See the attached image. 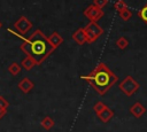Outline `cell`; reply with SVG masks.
<instances>
[{
	"mask_svg": "<svg viewBox=\"0 0 147 132\" xmlns=\"http://www.w3.org/2000/svg\"><path fill=\"white\" fill-rule=\"evenodd\" d=\"M118 15H119V17H121L123 21H129V20L132 17V11H131V10L129 9V7H127V8L123 9V10L118 11Z\"/></svg>",
	"mask_w": 147,
	"mask_h": 132,
	"instance_id": "cell-15",
	"label": "cell"
},
{
	"mask_svg": "<svg viewBox=\"0 0 147 132\" xmlns=\"http://www.w3.org/2000/svg\"><path fill=\"white\" fill-rule=\"evenodd\" d=\"M119 90L127 96L133 95L139 90V84L137 80H134L131 76H126L121 83H119Z\"/></svg>",
	"mask_w": 147,
	"mask_h": 132,
	"instance_id": "cell-4",
	"label": "cell"
},
{
	"mask_svg": "<svg viewBox=\"0 0 147 132\" xmlns=\"http://www.w3.org/2000/svg\"><path fill=\"white\" fill-rule=\"evenodd\" d=\"M40 125H41L45 130H51V129L54 126V121H53L52 117L46 116V117H44L42 121L40 122Z\"/></svg>",
	"mask_w": 147,
	"mask_h": 132,
	"instance_id": "cell-14",
	"label": "cell"
},
{
	"mask_svg": "<svg viewBox=\"0 0 147 132\" xmlns=\"http://www.w3.org/2000/svg\"><path fill=\"white\" fill-rule=\"evenodd\" d=\"M114 8H115L117 11H121V10L127 8V5H126V2H125L124 0H117V1H115V3H114Z\"/></svg>",
	"mask_w": 147,
	"mask_h": 132,
	"instance_id": "cell-17",
	"label": "cell"
},
{
	"mask_svg": "<svg viewBox=\"0 0 147 132\" xmlns=\"http://www.w3.org/2000/svg\"><path fill=\"white\" fill-rule=\"evenodd\" d=\"M107 106L103 103V102H101V101H98L95 104H94V107H93V109H94V111H95V114H99L100 111H102L105 108H106Z\"/></svg>",
	"mask_w": 147,
	"mask_h": 132,
	"instance_id": "cell-19",
	"label": "cell"
},
{
	"mask_svg": "<svg viewBox=\"0 0 147 132\" xmlns=\"http://www.w3.org/2000/svg\"><path fill=\"white\" fill-rule=\"evenodd\" d=\"M138 16L147 24V5H145V6L138 11Z\"/></svg>",
	"mask_w": 147,
	"mask_h": 132,
	"instance_id": "cell-18",
	"label": "cell"
},
{
	"mask_svg": "<svg viewBox=\"0 0 147 132\" xmlns=\"http://www.w3.org/2000/svg\"><path fill=\"white\" fill-rule=\"evenodd\" d=\"M127 45H129V41H127V39H126L125 37H121V38H118V39L116 40V46H117L119 49L126 48Z\"/></svg>",
	"mask_w": 147,
	"mask_h": 132,
	"instance_id": "cell-16",
	"label": "cell"
},
{
	"mask_svg": "<svg viewBox=\"0 0 147 132\" xmlns=\"http://www.w3.org/2000/svg\"><path fill=\"white\" fill-rule=\"evenodd\" d=\"M71 38H72V40H74L76 44H78V45H84V44L87 42L85 32H84V30H83L82 28H80V29H77V30L72 33Z\"/></svg>",
	"mask_w": 147,
	"mask_h": 132,
	"instance_id": "cell-8",
	"label": "cell"
},
{
	"mask_svg": "<svg viewBox=\"0 0 147 132\" xmlns=\"http://www.w3.org/2000/svg\"><path fill=\"white\" fill-rule=\"evenodd\" d=\"M8 107H9V102H8V100H7L5 96L0 95V109H7Z\"/></svg>",
	"mask_w": 147,
	"mask_h": 132,
	"instance_id": "cell-20",
	"label": "cell"
},
{
	"mask_svg": "<svg viewBox=\"0 0 147 132\" xmlns=\"http://www.w3.org/2000/svg\"><path fill=\"white\" fill-rule=\"evenodd\" d=\"M84 15L90 20V22H98L103 16V10L92 3L84 10Z\"/></svg>",
	"mask_w": 147,
	"mask_h": 132,
	"instance_id": "cell-6",
	"label": "cell"
},
{
	"mask_svg": "<svg viewBox=\"0 0 147 132\" xmlns=\"http://www.w3.org/2000/svg\"><path fill=\"white\" fill-rule=\"evenodd\" d=\"M145 111H146V109H145V107H144L140 102H136V103L132 104L131 108H130V112H131L136 118H140V117L145 114Z\"/></svg>",
	"mask_w": 147,
	"mask_h": 132,
	"instance_id": "cell-10",
	"label": "cell"
},
{
	"mask_svg": "<svg viewBox=\"0 0 147 132\" xmlns=\"http://www.w3.org/2000/svg\"><path fill=\"white\" fill-rule=\"evenodd\" d=\"M2 28V23H1V21H0V29Z\"/></svg>",
	"mask_w": 147,
	"mask_h": 132,
	"instance_id": "cell-23",
	"label": "cell"
},
{
	"mask_svg": "<svg viewBox=\"0 0 147 132\" xmlns=\"http://www.w3.org/2000/svg\"><path fill=\"white\" fill-rule=\"evenodd\" d=\"M22 40L23 41L20 46L21 51L31 56L37 62V65L41 64L54 52V48L49 44L47 37L39 29L32 32V34H30L28 38L24 37Z\"/></svg>",
	"mask_w": 147,
	"mask_h": 132,
	"instance_id": "cell-1",
	"label": "cell"
},
{
	"mask_svg": "<svg viewBox=\"0 0 147 132\" xmlns=\"http://www.w3.org/2000/svg\"><path fill=\"white\" fill-rule=\"evenodd\" d=\"M13 26L20 32V34L24 36V34L28 33V31L31 30V28H32V22L29 21V18H28L26 16H20L18 20L14 23Z\"/></svg>",
	"mask_w": 147,
	"mask_h": 132,
	"instance_id": "cell-5",
	"label": "cell"
},
{
	"mask_svg": "<svg viewBox=\"0 0 147 132\" xmlns=\"http://www.w3.org/2000/svg\"><path fill=\"white\" fill-rule=\"evenodd\" d=\"M96 115H98V117H99V119H100L101 122L107 123V122H109V121L114 117V110H111L110 108L106 107L102 111H100V112L96 114Z\"/></svg>",
	"mask_w": 147,
	"mask_h": 132,
	"instance_id": "cell-11",
	"label": "cell"
},
{
	"mask_svg": "<svg viewBox=\"0 0 147 132\" xmlns=\"http://www.w3.org/2000/svg\"><path fill=\"white\" fill-rule=\"evenodd\" d=\"M108 3V0H93V5H95L96 7H99V8H103Z\"/></svg>",
	"mask_w": 147,
	"mask_h": 132,
	"instance_id": "cell-21",
	"label": "cell"
},
{
	"mask_svg": "<svg viewBox=\"0 0 147 132\" xmlns=\"http://www.w3.org/2000/svg\"><path fill=\"white\" fill-rule=\"evenodd\" d=\"M47 39H48L49 44L53 46L54 49H56V48L63 42V38H62L61 34H60L59 32H56V31H54L49 37H47Z\"/></svg>",
	"mask_w": 147,
	"mask_h": 132,
	"instance_id": "cell-9",
	"label": "cell"
},
{
	"mask_svg": "<svg viewBox=\"0 0 147 132\" xmlns=\"http://www.w3.org/2000/svg\"><path fill=\"white\" fill-rule=\"evenodd\" d=\"M6 112H7V109H0V119L6 115Z\"/></svg>",
	"mask_w": 147,
	"mask_h": 132,
	"instance_id": "cell-22",
	"label": "cell"
},
{
	"mask_svg": "<svg viewBox=\"0 0 147 132\" xmlns=\"http://www.w3.org/2000/svg\"><path fill=\"white\" fill-rule=\"evenodd\" d=\"M17 87H18L20 91H22L23 93L26 94V93H29V92L34 87V84H33V81H32L30 78L24 77V78H22V79L18 81Z\"/></svg>",
	"mask_w": 147,
	"mask_h": 132,
	"instance_id": "cell-7",
	"label": "cell"
},
{
	"mask_svg": "<svg viewBox=\"0 0 147 132\" xmlns=\"http://www.w3.org/2000/svg\"><path fill=\"white\" fill-rule=\"evenodd\" d=\"M21 65L25 69V70H31L33 67H36L37 65V62L31 57V56H29V55H26L23 60H22V62H21Z\"/></svg>",
	"mask_w": 147,
	"mask_h": 132,
	"instance_id": "cell-12",
	"label": "cell"
},
{
	"mask_svg": "<svg viewBox=\"0 0 147 132\" xmlns=\"http://www.w3.org/2000/svg\"><path fill=\"white\" fill-rule=\"evenodd\" d=\"M87 42L92 44L94 41H96V39L103 33V29L96 23V22H90L85 28H83Z\"/></svg>",
	"mask_w": 147,
	"mask_h": 132,
	"instance_id": "cell-3",
	"label": "cell"
},
{
	"mask_svg": "<svg viewBox=\"0 0 147 132\" xmlns=\"http://www.w3.org/2000/svg\"><path fill=\"white\" fill-rule=\"evenodd\" d=\"M21 70H22V67H21L17 62H11V63L8 65V72H9L10 75H13V76L18 75V73L21 72Z\"/></svg>",
	"mask_w": 147,
	"mask_h": 132,
	"instance_id": "cell-13",
	"label": "cell"
},
{
	"mask_svg": "<svg viewBox=\"0 0 147 132\" xmlns=\"http://www.w3.org/2000/svg\"><path fill=\"white\" fill-rule=\"evenodd\" d=\"M80 79L86 80L100 95H105L107 91L117 81V76L105 64L99 63L88 75L80 76Z\"/></svg>",
	"mask_w": 147,
	"mask_h": 132,
	"instance_id": "cell-2",
	"label": "cell"
}]
</instances>
